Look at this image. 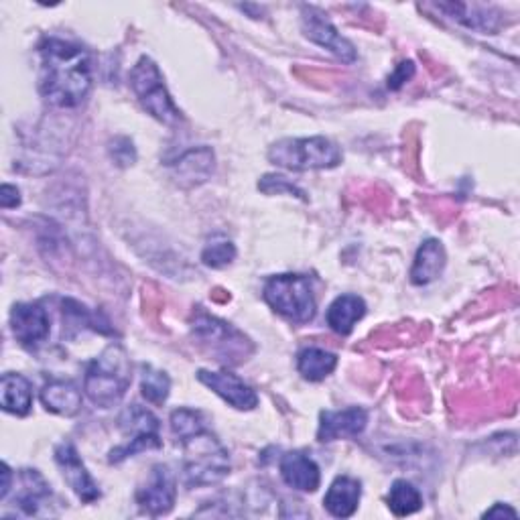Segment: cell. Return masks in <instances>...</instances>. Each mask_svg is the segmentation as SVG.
Listing matches in <instances>:
<instances>
[{
	"instance_id": "9a60e30c",
	"label": "cell",
	"mask_w": 520,
	"mask_h": 520,
	"mask_svg": "<svg viewBox=\"0 0 520 520\" xmlns=\"http://www.w3.org/2000/svg\"><path fill=\"white\" fill-rule=\"evenodd\" d=\"M283 482L299 492H315L321 484L319 466L303 451H289L279 462Z\"/></svg>"
},
{
	"instance_id": "f1b7e54d",
	"label": "cell",
	"mask_w": 520,
	"mask_h": 520,
	"mask_svg": "<svg viewBox=\"0 0 520 520\" xmlns=\"http://www.w3.org/2000/svg\"><path fill=\"white\" fill-rule=\"evenodd\" d=\"M236 258V246L230 240L212 242L202 252V263L210 269H226L234 263Z\"/></svg>"
},
{
	"instance_id": "5b68a950",
	"label": "cell",
	"mask_w": 520,
	"mask_h": 520,
	"mask_svg": "<svg viewBox=\"0 0 520 520\" xmlns=\"http://www.w3.org/2000/svg\"><path fill=\"white\" fill-rule=\"evenodd\" d=\"M265 301L291 323H309L317 313L313 281L305 275H277L265 283Z\"/></svg>"
},
{
	"instance_id": "484cf974",
	"label": "cell",
	"mask_w": 520,
	"mask_h": 520,
	"mask_svg": "<svg viewBox=\"0 0 520 520\" xmlns=\"http://www.w3.org/2000/svg\"><path fill=\"white\" fill-rule=\"evenodd\" d=\"M386 502L390 512L395 516H409L423 508L421 492L407 480H397L393 486H390Z\"/></svg>"
},
{
	"instance_id": "4dcf8cb0",
	"label": "cell",
	"mask_w": 520,
	"mask_h": 520,
	"mask_svg": "<svg viewBox=\"0 0 520 520\" xmlns=\"http://www.w3.org/2000/svg\"><path fill=\"white\" fill-rule=\"evenodd\" d=\"M108 151H110L112 161L120 167H128V165H133L137 161V149H135L133 141L126 139V137H116L110 143Z\"/></svg>"
},
{
	"instance_id": "d4e9b609",
	"label": "cell",
	"mask_w": 520,
	"mask_h": 520,
	"mask_svg": "<svg viewBox=\"0 0 520 520\" xmlns=\"http://www.w3.org/2000/svg\"><path fill=\"white\" fill-rule=\"evenodd\" d=\"M437 7H439V11L449 13L451 19L462 23L468 29L486 31V33H492L496 29L498 17H490V11H486L482 7L460 5V3H443V5H437Z\"/></svg>"
},
{
	"instance_id": "7402d4cb",
	"label": "cell",
	"mask_w": 520,
	"mask_h": 520,
	"mask_svg": "<svg viewBox=\"0 0 520 520\" xmlns=\"http://www.w3.org/2000/svg\"><path fill=\"white\" fill-rule=\"evenodd\" d=\"M366 315V303L362 297L346 293L340 295L330 307L328 313H325V319H328L330 328L340 334V336H350L354 325Z\"/></svg>"
},
{
	"instance_id": "8fae6325",
	"label": "cell",
	"mask_w": 520,
	"mask_h": 520,
	"mask_svg": "<svg viewBox=\"0 0 520 520\" xmlns=\"http://www.w3.org/2000/svg\"><path fill=\"white\" fill-rule=\"evenodd\" d=\"M177 500V480L169 466H153L145 484L137 490V504L151 516H161L173 510Z\"/></svg>"
},
{
	"instance_id": "44dd1931",
	"label": "cell",
	"mask_w": 520,
	"mask_h": 520,
	"mask_svg": "<svg viewBox=\"0 0 520 520\" xmlns=\"http://www.w3.org/2000/svg\"><path fill=\"white\" fill-rule=\"evenodd\" d=\"M17 498L15 506L25 514L33 516L39 512L43 502L51 496V486L37 470H21L17 476Z\"/></svg>"
},
{
	"instance_id": "30bf717a",
	"label": "cell",
	"mask_w": 520,
	"mask_h": 520,
	"mask_svg": "<svg viewBox=\"0 0 520 520\" xmlns=\"http://www.w3.org/2000/svg\"><path fill=\"white\" fill-rule=\"evenodd\" d=\"M55 464L59 466L63 480L68 482V486L84 504H92L100 500L102 492L96 480L90 476L88 468L84 466L80 453L72 441H63L55 447Z\"/></svg>"
},
{
	"instance_id": "f546056e",
	"label": "cell",
	"mask_w": 520,
	"mask_h": 520,
	"mask_svg": "<svg viewBox=\"0 0 520 520\" xmlns=\"http://www.w3.org/2000/svg\"><path fill=\"white\" fill-rule=\"evenodd\" d=\"M258 189L263 191V193H269V195H273V193H277V195L279 193H289V195H295V198H299V200H307L305 191L299 189L297 185H293L283 175H265L263 179H260Z\"/></svg>"
},
{
	"instance_id": "8992f818",
	"label": "cell",
	"mask_w": 520,
	"mask_h": 520,
	"mask_svg": "<svg viewBox=\"0 0 520 520\" xmlns=\"http://www.w3.org/2000/svg\"><path fill=\"white\" fill-rule=\"evenodd\" d=\"M191 330L195 340H200V344L206 346L208 352L226 366H236L244 362L254 350V346L242 332L208 313L195 315Z\"/></svg>"
},
{
	"instance_id": "e0dca14e",
	"label": "cell",
	"mask_w": 520,
	"mask_h": 520,
	"mask_svg": "<svg viewBox=\"0 0 520 520\" xmlns=\"http://www.w3.org/2000/svg\"><path fill=\"white\" fill-rule=\"evenodd\" d=\"M214 173V151L208 147H198L185 151L173 163V179L183 185H200Z\"/></svg>"
},
{
	"instance_id": "d6a6232c",
	"label": "cell",
	"mask_w": 520,
	"mask_h": 520,
	"mask_svg": "<svg viewBox=\"0 0 520 520\" xmlns=\"http://www.w3.org/2000/svg\"><path fill=\"white\" fill-rule=\"evenodd\" d=\"M0 206H3V210H13L21 206V191L15 185L5 183L3 189H0Z\"/></svg>"
},
{
	"instance_id": "277c9868",
	"label": "cell",
	"mask_w": 520,
	"mask_h": 520,
	"mask_svg": "<svg viewBox=\"0 0 520 520\" xmlns=\"http://www.w3.org/2000/svg\"><path fill=\"white\" fill-rule=\"evenodd\" d=\"M269 161L291 171L334 169L344 161L342 149L325 137L283 139L269 149Z\"/></svg>"
},
{
	"instance_id": "7c38bea8",
	"label": "cell",
	"mask_w": 520,
	"mask_h": 520,
	"mask_svg": "<svg viewBox=\"0 0 520 520\" xmlns=\"http://www.w3.org/2000/svg\"><path fill=\"white\" fill-rule=\"evenodd\" d=\"M198 380L238 411H252L258 407V395L254 393V388L228 370H198Z\"/></svg>"
},
{
	"instance_id": "ac0fdd59",
	"label": "cell",
	"mask_w": 520,
	"mask_h": 520,
	"mask_svg": "<svg viewBox=\"0 0 520 520\" xmlns=\"http://www.w3.org/2000/svg\"><path fill=\"white\" fill-rule=\"evenodd\" d=\"M0 407L15 417H27L33 409V384L23 374H3V380H0Z\"/></svg>"
},
{
	"instance_id": "1f68e13d",
	"label": "cell",
	"mask_w": 520,
	"mask_h": 520,
	"mask_svg": "<svg viewBox=\"0 0 520 520\" xmlns=\"http://www.w3.org/2000/svg\"><path fill=\"white\" fill-rule=\"evenodd\" d=\"M413 76H415V63L413 61H403L401 65H397V70L388 76V88L390 90H399Z\"/></svg>"
},
{
	"instance_id": "52a82bcc",
	"label": "cell",
	"mask_w": 520,
	"mask_h": 520,
	"mask_svg": "<svg viewBox=\"0 0 520 520\" xmlns=\"http://www.w3.org/2000/svg\"><path fill=\"white\" fill-rule=\"evenodd\" d=\"M130 88H133L141 106L153 118H157L159 122L169 124V126L181 122V112L175 106L171 94L167 92L163 76L157 68V63L151 57L143 55L137 61L133 72H130Z\"/></svg>"
},
{
	"instance_id": "603a6c76",
	"label": "cell",
	"mask_w": 520,
	"mask_h": 520,
	"mask_svg": "<svg viewBox=\"0 0 520 520\" xmlns=\"http://www.w3.org/2000/svg\"><path fill=\"white\" fill-rule=\"evenodd\" d=\"M336 366H338V356L323 348L309 346L297 354V370L309 382H319L323 378H328L336 370Z\"/></svg>"
},
{
	"instance_id": "9c48e42d",
	"label": "cell",
	"mask_w": 520,
	"mask_h": 520,
	"mask_svg": "<svg viewBox=\"0 0 520 520\" xmlns=\"http://www.w3.org/2000/svg\"><path fill=\"white\" fill-rule=\"evenodd\" d=\"M301 27L309 41L332 51L344 63H354L358 59L354 45L346 37H342V33L332 25L330 19H325V15L321 11H317L313 7H303Z\"/></svg>"
},
{
	"instance_id": "2e32d148",
	"label": "cell",
	"mask_w": 520,
	"mask_h": 520,
	"mask_svg": "<svg viewBox=\"0 0 520 520\" xmlns=\"http://www.w3.org/2000/svg\"><path fill=\"white\" fill-rule=\"evenodd\" d=\"M41 403L49 413L76 417L82 411V390L72 380H49L41 390Z\"/></svg>"
},
{
	"instance_id": "836d02e7",
	"label": "cell",
	"mask_w": 520,
	"mask_h": 520,
	"mask_svg": "<svg viewBox=\"0 0 520 520\" xmlns=\"http://www.w3.org/2000/svg\"><path fill=\"white\" fill-rule=\"evenodd\" d=\"M498 516H510L516 518L518 512L506 504H494V508H490L488 512H484V518H498Z\"/></svg>"
},
{
	"instance_id": "4316f807",
	"label": "cell",
	"mask_w": 520,
	"mask_h": 520,
	"mask_svg": "<svg viewBox=\"0 0 520 520\" xmlns=\"http://www.w3.org/2000/svg\"><path fill=\"white\" fill-rule=\"evenodd\" d=\"M171 393V378L167 372L153 368L151 364H143V374H141V395L147 399L151 405H165Z\"/></svg>"
},
{
	"instance_id": "d6986e66",
	"label": "cell",
	"mask_w": 520,
	"mask_h": 520,
	"mask_svg": "<svg viewBox=\"0 0 520 520\" xmlns=\"http://www.w3.org/2000/svg\"><path fill=\"white\" fill-rule=\"evenodd\" d=\"M445 263H447V254L443 244L435 238L425 240L415 254V263L411 269V283L417 287L433 283L435 279L441 277Z\"/></svg>"
},
{
	"instance_id": "5bb4252c",
	"label": "cell",
	"mask_w": 520,
	"mask_h": 520,
	"mask_svg": "<svg viewBox=\"0 0 520 520\" xmlns=\"http://www.w3.org/2000/svg\"><path fill=\"white\" fill-rule=\"evenodd\" d=\"M368 425V413L360 407H350L344 411H321L317 439L321 443H330L336 439L358 437Z\"/></svg>"
},
{
	"instance_id": "7a4b0ae2",
	"label": "cell",
	"mask_w": 520,
	"mask_h": 520,
	"mask_svg": "<svg viewBox=\"0 0 520 520\" xmlns=\"http://www.w3.org/2000/svg\"><path fill=\"white\" fill-rule=\"evenodd\" d=\"M133 382V364L120 344H110L94 358L84 376V395L98 409L116 407Z\"/></svg>"
},
{
	"instance_id": "ba28073f",
	"label": "cell",
	"mask_w": 520,
	"mask_h": 520,
	"mask_svg": "<svg viewBox=\"0 0 520 520\" xmlns=\"http://www.w3.org/2000/svg\"><path fill=\"white\" fill-rule=\"evenodd\" d=\"M118 429L126 437H130V441L126 445L110 451V455H108L110 464H120L141 451L163 447V441L159 435V429H161L159 419L141 405H128L122 409V413L118 415Z\"/></svg>"
},
{
	"instance_id": "ffe728a7",
	"label": "cell",
	"mask_w": 520,
	"mask_h": 520,
	"mask_svg": "<svg viewBox=\"0 0 520 520\" xmlns=\"http://www.w3.org/2000/svg\"><path fill=\"white\" fill-rule=\"evenodd\" d=\"M362 482L350 476H338L328 494L323 498V506L336 518H350L360 506Z\"/></svg>"
},
{
	"instance_id": "4fadbf2b",
	"label": "cell",
	"mask_w": 520,
	"mask_h": 520,
	"mask_svg": "<svg viewBox=\"0 0 520 520\" xmlns=\"http://www.w3.org/2000/svg\"><path fill=\"white\" fill-rule=\"evenodd\" d=\"M11 330L21 346L33 348L47 340L51 321L41 303H17L11 309Z\"/></svg>"
},
{
	"instance_id": "83f0119b",
	"label": "cell",
	"mask_w": 520,
	"mask_h": 520,
	"mask_svg": "<svg viewBox=\"0 0 520 520\" xmlns=\"http://www.w3.org/2000/svg\"><path fill=\"white\" fill-rule=\"evenodd\" d=\"M169 425H171V433L175 435V439L181 443L183 439L200 433L206 427V421H204V415L200 411H193V409H187V407H181V409H175L169 417Z\"/></svg>"
},
{
	"instance_id": "6da1fadb",
	"label": "cell",
	"mask_w": 520,
	"mask_h": 520,
	"mask_svg": "<svg viewBox=\"0 0 520 520\" xmlns=\"http://www.w3.org/2000/svg\"><path fill=\"white\" fill-rule=\"evenodd\" d=\"M39 90L55 108H76L92 90V57L72 41L47 37L39 45Z\"/></svg>"
},
{
	"instance_id": "cb8c5ba5",
	"label": "cell",
	"mask_w": 520,
	"mask_h": 520,
	"mask_svg": "<svg viewBox=\"0 0 520 520\" xmlns=\"http://www.w3.org/2000/svg\"><path fill=\"white\" fill-rule=\"evenodd\" d=\"M63 325L65 328L80 330H92L100 334H112L108 328V321H100V315L90 311L86 305L74 301V299H63Z\"/></svg>"
},
{
	"instance_id": "e575fe53",
	"label": "cell",
	"mask_w": 520,
	"mask_h": 520,
	"mask_svg": "<svg viewBox=\"0 0 520 520\" xmlns=\"http://www.w3.org/2000/svg\"><path fill=\"white\" fill-rule=\"evenodd\" d=\"M11 484H13V472H11L9 464H3V490H0V498H3V500L9 498Z\"/></svg>"
},
{
	"instance_id": "3957f363",
	"label": "cell",
	"mask_w": 520,
	"mask_h": 520,
	"mask_svg": "<svg viewBox=\"0 0 520 520\" xmlns=\"http://www.w3.org/2000/svg\"><path fill=\"white\" fill-rule=\"evenodd\" d=\"M183 480L187 488H204L222 482L230 474V455L208 429L181 441Z\"/></svg>"
}]
</instances>
